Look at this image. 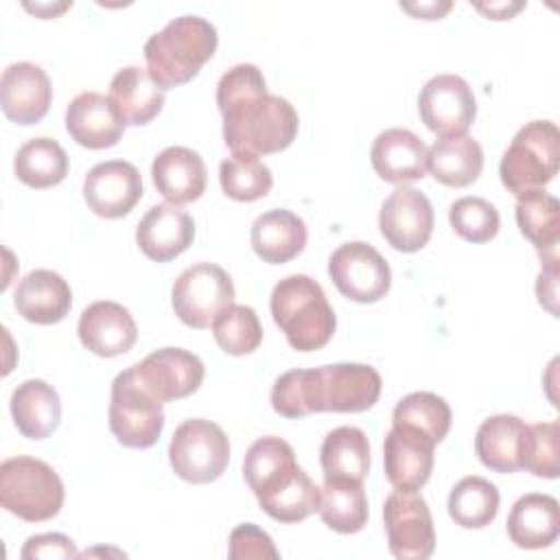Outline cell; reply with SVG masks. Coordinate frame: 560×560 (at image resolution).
I'll return each instance as SVG.
<instances>
[{
    "label": "cell",
    "instance_id": "obj_1",
    "mask_svg": "<svg viewBox=\"0 0 560 560\" xmlns=\"http://www.w3.org/2000/svg\"><path fill=\"white\" fill-rule=\"evenodd\" d=\"M217 105L232 153H278L298 136V112L287 98L267 92L265 77L254 63H236L219 79Z\"/></svg>",
    "mask_w": 560,
    "mask_h": 560
},
{
    "label": "cell",
    "instance_id": "obj_2",
    "mask_svg": "<svg viewBox=\"0 0 560 560\" xmlns=\"http://www.w3.org/2000/svg\"><path fill=\"white\" fill-rule=\"evenodd\" d=\"M381 374L365 363H332L315 370H289L271 387V407L284 418L319 411L359 413L381 396Z\"/></svg>",
    "mask_w": 560,
    "mask_h": 560
},
{
    "label": "cell",
    "instance_id": "obj_3",
    "mask_svg": "<svg viewBox=\"0 0 560 560\" xmlns=\"http://www.w3.org/2000/svg\"><path fill=\"white\" fill-rule=\"evenodd\" d=\"M243 477L258 505L278 523H300L319 508L322 490L298 466L289 442L258 438L245 455Z\"/></svg>",
    "mask_w": 560,
    "mask_h": 560
},
{
    "label": "cell",
    "instance_id": "obj_4",
    "mask_svg": "<svg viewBox=\"0 0 560 560\" xmlns=\"http://www.w3.org/2000/svg\"><path fill=\"white\" fill-rule=\"evenodd\" d=\"M219 44L217 28L199 15H179L144 44V61L153 81L162 88H177L199 74L212 59Z\"/></svg>",
    "mask_w": 560,
    "mask_h": 560
},
{
    "label": "cell",
    "instance_id": "obj_5",
    "mask_svg": "<svg viewBox=\"0 0 560 560\" xmlns=\"http://www.w3.org/2000/svg\"><path fill=\"white\" fill-rule=\"evenodd\" d=\"M269 308L289 346L300 352L324 348L337 328V317L324 289L306 273L282 278L271 291Z\"/></svg>",
    "mask_w": 560,
    "mask_h": 560
},
{
    "label": "cell",
    "instance_id": "obj_6",
    "mask_svg": "<svg viewBox=\"0 0 560 560\" xmlns=\"http://www.w3.org/2000/svg\"><path fill=\"white\" fill-rule=\"evenodd\" d=\"M63 481L52 466L37 457L18 455L0 464V503L28 523L50 521L63 505Z\"/></svg>",
    "mask_w": 560,
    "mask_h": 560
},
{
    "label": "cell",
    "instance_id": "obj_7",
    "mask_svg": "<svg viewBox=\"0 0 560 560\" xmlns=\"http://www.w3.org/2000/svg\"><path fill=\"white\" fill-rule=\"evenodd\" d=\"M560 162V131L551 120H532L516 131L505 149L499 175L512 195L542 190Z\"/></svg>",
    "mask_w": 560,
    "mask_h": 560
},
{
    "label": "cell",
    "instance_id": "obj_8",
    "mask_svg": "<svg viewBox=\"0 0 560 560\" xmlns=\"http://www.w3.org/2000/svg\"><path fill=\"white\" fill-rule=\"evenodd\" d=\"M164 429L162 402L142 385L133 365L112 381L109 431L127 448H151Z\"/></svg>",
    "mask_w": 560,
    "mask_h": 560
},
{
    "label": "cell",
    "instance_id": "obj_9",
    "mask_svg": "<svg viewBox=\"0 0 560 560\" xmlns=\"http://www.w3.org/2000/svg\"><path fill=\"white\" fill-rule=\"evenodd\" d=\"M168 462L179 479L188 483H210L228 468L230 440L225 431L210 420H184L171 438Z\"/></svg>",
    "mask_w": 560,
    "mask_h": 560
},
{
    "label": "cell",
    "instance_id": "obj_10",
    "mask_svg": "<svg viewBox=\"0 0 560 560\" xmlns=\"http://www.w3.org/2000/svg\"><path fill=\"white\" fill-rule=\"evenodd\" d=\"M171 302L186 326L208 328L223 308L234 304V282L223 267L195 262L173 282Z\"/></svg>",
    "mask_w": 560,
    "mask_h": 560
},
{
    "label": "cell",
    "instance_id": "obj_11",
    "mask_svg": "<svg viewBox=\"0 0 560 560\" xmlns=\"http://www.w3.org/2000/svg\"><path fill=\"white\" fill-rule=\"evenodd\" d=\"M328 276L343 298L359 304L378 302L392 287L387 260L363 241L339 245L328 258Z\"/></svg>",
    "mask_w": 560,
    "mask_h": 560
},
{
    "label": "cell",
    "instance_id": "obj_12",
    "mask_svg": "<svg viewBox=\"0 0 560 560\" xmlns=\"http://www.w3.org/2000/svg\"><path fill=\"white\" fill-rule=\"evenodd\" d=\"M389 553L398 560H427L435 551L431 510L422 494L394 490L383 505Z\"/></svg>",
    "mask_w": 560,
    "mask_h": 560
},
{
    "label": "cell",
    "instance_id": "obj_13",
    "mask_svg": "<svg viewBox=\"0 0 560 560\" xmlns=\"http://www.w3.org/2000/svg\"><path fill=\"white\" fill-rule=\"evenodd\" d=\"M418 112L429 131L440 138L464 136L475 120L472 88L457 74L431 77L418 96Z\"/></svg>",
    "mask_w": 560,
    "mask_h": 560
},
{
    "label": "cell",
    "instance_id": "obj_14",
    "mask_svg": "<svg viewBox=\"0 0 560 560\" xmlns=\"http://www.w3.org/2000/svg\"><path fill=\"white\" fill-rule=\"evenodd\" d=\"M378 228L394 249L418 252L433 234V206L418 188L398 186L381 206Z\"/></svg>",
    "mask_w": 560,
    "mask_h": 560
},
{
    "label": "cell",
    "instance_id": "obj_15",
    "mask_svg": "<svg viewBox=\"0 0 560 560\" xmlns=\"http://www.w3.org/2000/svg\"><path fill=\"white\" fill-rule=\"evenodd\" d=\"M83 197L94 214L120 219L142 199V177L131 162L107 160L88 171L83 179Z\"/></svg>",
    "mask_w": 560,
    "mask_h": 560
},
{
    "label": "cell",
    "instance_id": "obj_16",
    "mask_svg": "<svg viewBox=\"0 0 560 560\" xmlns=\"http://www.w3.org/2000/svg\"><path fill=\"white\" fill-rule=\"evenodd\" d=\"M133 370L160 402L190 396L199 389L206 374L201 359L184 348H160L140 363H133Z\"/></svg>",
    "mask_w": 560,
    "mask_h": 560
},
{
    "label": "cell",
    "instance_id": "obj_17",
    "mask_svg": "<svg viewBox=\"0 0 560 560\" xmlns=\"http://www.w3.org/2000/svg\"><path fill=\"white\" fill-rule=\"evenodd\" d=\"M435 442L409 427H394L385 435L383 464L385 477L396 490L416 492L433 472Z\"/></svg>",
    "mask_w": 560,
    "mask_h": 560
},
{
    "label": "cell",
    "instance_id": "obj_18",
    "mask_svg": "<svg viewBox=\"0 0 560 560\" xmlns=\"http://www.w3.org/2000/svg\"><path fill=\"white\" fill-rule=\"evenodd\" d=\"M52 88L48 74L31 61H18L4 68L0 77V105L15 125L39 122L50 107Z\"/></svg>",
    "mask_w": 560,
    "mask_h": 560
},
{
    "label": "cell",
    "instance_id": "obj_19",
    "mask_svg": "<svg viewBox=\"0 0 560 560\" xmlns=\"http://www.w3.org/2000/svg\"><path fill=\"white\" fill-rule=\"evenodd\" d=\"M195 238L192 217L173 203H158L147 210L136 228L140 252L155 262H168L184 254Z\"/></svg>",
    "mask_w": 560,
    "mask_h": 560
},
{
    "label": "cell",
    "instance_id": "obj_20",
    "mask_svg": "<svg viewBox=\"0 0 560 560\" xmlns=\"http://www.w3.org/2000/svg\"><path fill=\"white\" fill-rule=\"evenodd\" d=\"M77 332L83 348L107 359L129 352L138 339L131 313L112 300H101L83 308Z\"/></svg>",
    "mask_w": 560,
    "mask_h": 560
},
{
    "label": "cell",
    "instance_id": "obj_21",
    "mask_svg": "<svg viewBox=\"0 0 560 560\" xmlns=\"http://www.w3.org/2000/svg\"><path fill=\"white\" fill-rule=\"evenodd\" d=\"M66 129L85 149H107L122 138L125 120L109 96L81 92L66 109Z\"/></svg>",
    "mask_w": 560,
    "mask_h": 560
},
{
    "label": "cell",
    "instance_id": "obj_22",
    "mask_svg": "<svg viewBox=\"0 0 560 560\" xmlns=\"http://www.w3.org/2000/svg\"><path fill=\"white\" fill-rule=\"evenodd\" d=\"M427 155V144L413 131L400 127L381 131L370 149V160L376 175L398 186L424 177Z\"/></svg>",
    "mask_w": 560,
    "mask_h": 560
},
{
    "label": "cell",
    "instance_id": "obj_23",
    "mask_svg": "<svg viewBox=\"0 0 560 560\" xmlns=\"http://www.w3.org/2000/svg\"><path fill=\"white\" fill-rule=\"evenodd\" d=\"M158 192L173 206L197 201L206 190V164L201 155L188 147H166L151 164Z\"/></svg>",
    "mask_w": 560,
    "mask_h": 560
},
{
    "label": "cell",
    "instance_id": "obj_24",
    "mask_svg": "<svg viewBox=\"0 0 560 560\" xmlns=\"http://www.w3.org/2000/svg\"><path fill=\"white\" fill-rule=\"evenodd\" d=\"M13 304L31 324H57L70 313L72 291L57 271L35 269L18 282Z\"/></svg>",
    "mask_w": 560,
    "mask_h": 560
},
{
    "label": "cell",
    "instance_id": "obj_25",
    "mask_svg": "<svg viewBox=\"0 0 560 560\" xmlns=\"http://www.w3.org/2000/svg\"><path fill=\"white\" fill-rule=\"evenodd\" d=\"M527 424L512 413L486 418L475 435V453L479 462L494 472H516L523 468Z\"/></svg>",
    "mask_w": 560,
    "mask_h": 560
},
{
    "label": "cell",
    "instance_id": "obj_26",
    "mask_svg": "<svg viewBox=\"0 0 560 560\" xmlns=\"http://www.w3.org/2000/svg\"><path fill=\"white\" fill-rule=\"evenodd\" d=\"M508 536L521 549H545L560 534V508L551 494L529 492L514 501L508 514Z\"/></svg>",
    "mask_w": 560,
    "mask_h": 560
},
{
    "label": "cell",
    "instance_id": "obj_27",
    "mask_svg": "<svg viewBox=\"0 0 560 560\" xmlns=\"http://www.w3.org/2000/svg\"><path fill=\"white\" fill-rule=\"evenodd\" d=\"M306 236L304 221L284 208L262 212L249 232L254 254L269 265H282L302 254Z\"/></svg>",
    "mask_w": 560,
    "mask_h": 560
},
{
    "label": "cell",
    "instance_id": "obj_28",
    "mask_svg": "<svg viewBox=\"0 0 560 560\" xmlns=\"http://www.w3.org/2000/svg\"><path fill=\"white\" fill-rule=\"evenodd\" d=\"M11 416L18 431L28 440H44L52 435L61 420V400L57 389L42 378L20 383L11 394Z\"/></svg>",
    "mask_w": 560,
    "mask_h": 560
},
{
    "label": "cell",
    "instance_id": "obj_29",
    "mask_svg": "<svg viewBox=\"0 0 560 560\" xmlns=\"http://www.w3.org/2000/svg\"><path fill=\"white\" fill-rule=\"evenodd\" d=\"M516 223L521 234L532 241L545 265H558L560 203L545 190H529L516 197Z\"/></svg>",
    "mask_w": 560,
    "mask_h": 560
},
{
    "label": "cell",
    "instance_id": "obj_30",
    "mask_svg": "<svg viewBox=\"0 0 560 560\" xmlns=\"http://www.w3.org/2000/svg\"><path fill=\"white\" fill-rule=\"evenodd\" d=\"M109 98L125 125L140 127L162 112L164 90L153 81L147 68L127 66L114 74L109 83Z\"/></svg>",
    "mask_w": 560,
    "mask_h": 560
},
{
    "label": "cell",
    "instance_id": "obj_31",
    "mask_svg": "<svg viewBox=\"0 0 560 560\" xmlns=\"http://www.w3.org/2000/svg\"><path fill=\"white\" fill-rule=\"evenodd\" d=\"M427 168L431 171L435 182L451 188H464L477 182V177L481 175L483 149L468 133L440 138L429 149Z\"/></svg>",
    "mask_w": 560,
    "mask_h": 560
},
{
    "label": "cell",
    "instance_id": "obj_32",
    "mask_svg": "<svg viewBox=\"0 0 560 560\" xmlns=\"http://www.w3.org/2000/svg\"><path fill=\"white\" fill-rule=\"evenodd\" d=\"M324 481H361L370 472V442L359 427H337L326 433L319 448Z\"/></svg>",
    "mask_w": 560,
    "mask_h": 560
},
{
    "label": "cell",
    "instance_id": "obj_33",
    "mask_svg": "<svg viewBox=\"0 0 560 560\" xmlns=\"http://www.w3.org/2000/svg\"><path fill=\"white\" fill-rule=\"evenodd\" d=\"M319 499V518L339 534H357L368 523V497L361 481H324Z\"/></svg>",
    "mask_w": 560,
    "mask_h": 560
},
{
    "label": "cell",
    "instance_id": "obj_34",
    "mask_svg": "<svg viewBox=\"0 0 560 560\" xmlns=\"http://www.w3.org/2000/svg\"><path fill=\"white\" fill-rule=\"evenodd\" d=\"M13 171L18 179L31 188H50L66 179L68 155L52 138H31L18 149Z\"/></svg>",
    "mask_w": 560,
    "mask_h": 560
},
{
    "label": "cell",
    "instance_id": "obj_35",
    "mask_svg": "<svg viewBox=\"0 0 560 560\" xmlns=\"http://www.w3.org/2000/svg\"><path fill=\"white\" fill-rule=\"evenodd\" d=\"M499 490L483 477L468 475L459 479L448 494V516L464 529H481L497 518Z\"/></svg>",
    "mask_w": 560,
    "mask_h": 560
},
{
    "label": "cell",
    "instance_id": "obj_36",
    "mask_svg": "<svg viewBox=\"0 0 560 560\" xmlns=\"http://www.w3.org/2000/svg\"><path fill=\"white\" fill-rule=\"evenodd\" d=\"M451 418V407L442 396L433 392H411L394 407L392 424L416 429L438 444L446 438Z\"/></svg>",
    "mask_w": 560,
    "mask_h": 560
},
{
    "label": "cell",
    "instance_id": "obj_37",
    "mask_svg": "<svg viewBox=\"0 0 560 560\" xmlns=\"http://www.w3.org/2000/svg\"><path fill=\"white\" fill-rule=\"evenodd\" d=\"M223 192L234 201H256L269 195L273 175L265 162L249 153H232L219 164Z\"/></svg>",
    "mask_w": 560,
    "mask_h": 560
},
{
    "label": "cell",
    "instance_id": "obj_38",
    "mask_svg": "<svg viewBox=\"0 0 560 560\" xmlns=\"http://www.w3.org/2000/svg\"><path fill=\"white\" fill-rule=\"evenodd\" d=\"M212 335L225 354L243 357L260 346L262 326L252 306L230 304L212 322Z\"/></svg>",
    "mask_w": 560,
    "mask_h": 560
},
{
    "label": "cell",
    "instance_id": "obj_39",
    "mask_svg": "<svg viewBox=\"0 0 560 560\" xmlns=\"http://www.w3.org/2000/svg\"><path fill=\"white\" fill-rule=\"evenodd\" d=\"M455 234L468 243H488L497 236L501 219L497 208L483 197H459L448 208Z\"/></svg>",
    "mask_w": 560,
    "mask_h": 560
},
{
    "label": "cell",
    "instance_id": "obj_40",
    "mask_svg": "<svg viewBox=\"0 0 560 560\" xmlns=\"http://www.w3.org/2000/svg\"><path fill=\"white\" fill-rule=\"evenodd\" d=\"M558 433H560V424L556 420L527 424V438H525V451H523V468L527 472L545 479L558 477L560 472Z\"/></svg>",
    "mask_w": 560,
    "mask_h": 560
},
{
    "label": "cell",
    "instance_id": "obj_41",
    "mask_svg": "<svg viewBox=\"0 0 560 560\" xmlns=\"http://www.w3.org/2000/svg\"><path fill=\"white\" fill-rule=\"evenodd\" d=\"M280 558L271 536L254 523H241L230 534V560H265Z\"/></svg>",
    "mask_w": 560,
    "mask_h": 560
},
{
    "label": "cell",
    "instance_id": "obj_42",
    "mask_svg": "<svg viewBox=\"0 0 560 560\" xmlns=\"http://www.w3.org/2000/svg\"><path fill=\"white\" fill-rule=\"evenodd\" d=\"M79 551L72 542V538H68L66 534H37L26 538L20 558L22 560H37V558H77Z\"/></svg>",
    "mask_w": 560,
    "mask_h": 560
},
{
    "label": "cell",
    "instance_id": "obj_43",
    "mask_svg": "<svg viewBox=\"0 0 560 560\" xmlns=\"http://www.w3.org/2000/svg\"><path fill=\"white\" fill-rule=\"evenodd\" d=\"M453 4L451 2H420V4H400V9L409 11L411 15L416 18H422V20H440Z\"/></svg>",
    "mask_w": 560,
    "mask_h": 560
},
{
    "label": "cell",
    "instance_id": "obj_44",
    "mask_svg": "<svg viewBox=\"0 0 560 560\" xmlns=\"http://www.w3.org/2000/svg\"><path fill=\"white\" fill-rule=\"evenodd\" d=\"M523 7L525 2H490V4H477V11L486 13L492 20H510Z\"/></svg>",
    "mask_w": 560,
    "mask_h": 560
},
{
    "label": "cell",
    "instance_id": "obj_45",
    "mask_svg": "<svg viewBox=\"0 0 560 560\" xmlns=\"http://www.w3.org/2000/svg\"><path fill=\"white\" fill-rule=\"evenodd\" d=\"M28 11H35L37 15H42L44 20H48V18H52V15H57V13H61V11H66L70 4L68 2H63L61 7H52V4H35V7H31V4H24Z\"/></svg>",
    "mask_w": 560,
    "mask_h": 560
}]
</instances>
